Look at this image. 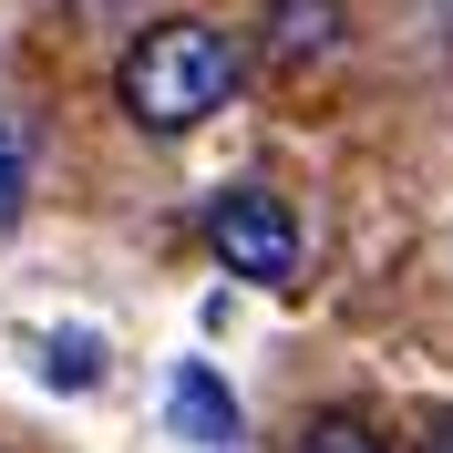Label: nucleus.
Returning a JSON list of instances; mask_svg holds the SVG:
<instances>
[{"label":"nucleus","mask_w":453,"mask_h":453,"mask_svg":"<svg viewBox=\"0 0 453 453\" xmlns=\"http://www.w3.org/2000/svg\"><path fill=\"white\" fill-rule=\"evenodd\" d=\"M237 42H226L217 21H155L124 52V73H113V93H124V113H134L144 134H196L206 113L237 93Z\"/></svg>","instance_id":"obj_1"},{"label":"nucleus","mask_w":453,"mask_h":453,"mask_svg":"<svg viewBox=\"0 0 453 453\" xmlns=\"http://www.w3.org/2000/svg\"><path fill=\"white\" fill-rule=\"evenodd\" d=\"M206 248H217L226 279L279 288L288 268H299V217H288V196H268V186H226V196L206 206Z\"/></svg>","instance_id":"obj_2"},{"label":"nucleus","mask_w":453,"mask_h":453,"mask_svg":"<svg viewBox=\"0 0 453 453\" xmlns=\"http://www.w3.org/2000/svg\"><path fill=\"white\" fill-rule=\"evenodd\" d=\"M268 73H299V62L340 52V0H268V31H257Z\"/></svg>","instance_id":"obj_3"},{"label":"nucleus","mask_w":453,"mask_h":453,"mask_svg":"<svg viewBox=\"0 0 453 453\" xmlns=\"http://www.w3.org/2000/svg\"><path fill=\"white\" fill-rule=\"evenodd\" d=\"M165 412H175V433H186V443H206V453L237 443V392H226L206 361H186V371L165 381Z\"/></svg>","instance_id":"obj_4"},{"label":"nucleus","mask_w":453,"mask_h":453,"mask_svg":"<svg viewBox=\"0 0 453 453\" xmlns=\"http://www.w3.org/2000/svg\"><path fill=\"white\" fill-rule=\"evenodd\" d=\"M21 206H31V144H21L11 113H0V226H21Z\"/></svg>","instance_id":"obj_5"},{"label":"nucleus","mask_w":453,"mask_h":453,"mask_svg":"<svg viewBox=\"0 0 453 453\" xmlns=\"http://www.w3.org/2000/svg\"><path fill=\"white\" fill-rule=\"evenodd\" d=\"M299 453H392V443H381L361 412H319V423L299 433Z\"/></svg>","instance_id":"obj_6"},{"label":"nucleus","mask_w":453,"mask_h":453,"mask_svg":"<svg viewBox=\"0 0 453 453\" xmlns=\"http://www.w3.org/2000/svg\"><path fill=\"white\" fill-rule=\"evenodd\" d=\"M93 371H104V361H93V340H83V330H62V340H52V381H73V392H83Z\"/></svg>","instance_id":"obj_7"}]
</instances>
